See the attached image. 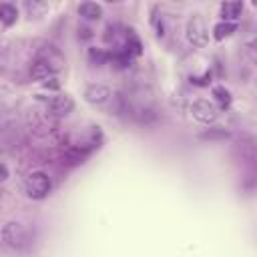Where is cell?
Here are the masks:
<instances>
[{
  "mask_svg": "<svg viewBox=\"0 0 257 257\" xmlns=\"http://www.w3.org/2000/svg\"><path fill=\"white\" fill-rule=\"evenodd\" d=\"M24 189H26V195L30 199H44L50 189H52V183H50V177L42 171H34L26 177V183H24Z\"/></svg>",
  "mask_w": 257,
  "mask_h": 257,
  "instance_id": "cell-1",
  "label": "cell"
},
{
  "mask_svg": "<svg viewBox=\"0 0 257 257\" xmlns=\"http://www.w3.org/2000/svg\"><path fill=\"white\" fill-rule=\"evenodd\" d=\"M2 237L12 249H22L28 243V233L20 223H6L2 229Z\"/></svg>",
  "mask_w": 257,
  "mask_h": 257,
  "instance_id": "cell-2",
  "label": "cell"
},
{
  "mask_svg": "<svg viewBox=\"0 0 257 257\" xmlns=\"http://www.w3.org/2000/svg\"><path fill=\"white\" fill-rule=\"evenodd\" d=\"M191 112H193V116H195L199 122H205V124L215 122V120H217V116H219L217 106H215L213 102L205 100V98L195 100V102L191 104Z\"/></svg>",
  "mask_w": 257,
  "mask_h": 257,
  "instance_id": "cell-3",
  "label": "cell"
},
{
  "mask_svg": "<svg viewBox=\"0 0 257 257\" xmlns=\"http://www.w3.org/2000/svg\"><path fill=\"white\" fill-rule=\"evenodd\" d=\"M187 38L189 42H193L195 46H205L207 44V38H209V32H207V26H205V20L201 16H193L187 24Z\"/></svg>",
  "mask_w": 257,
  "mask_h": 257,
  "instance_id": "cell-4",
  "label": "cell"
},
{
  "mask_svg": "<svg viewBox=\"0 0 257 257\" xmlns=\"http://www.w3.org/2000/svg\"><path fill=\"white\" fill-rule=\"evenodd\" d=\"M84 98L90 104H102L110 98V90L104 84H88L86 90H84Z\"/></svg>",
  "mask_w": 257,
  "mask_h": 257,
  "instance_id": "cell-5",
  "label": "cell"
},
{
  "mask_svg": "<svg viewBox=\"0 0 257 257\" xmlns=\"http://www.w3.org/2000/svg\"><path fill=\"white\" fill-rule=\"evenodd\" d=\"M74 108V100L68 94H58L50 100V112L56 116H66Z\"/></svg>",
  "mask_w": 257,
  "mask_h": 257,
  "instance_id": "cell-6",
  "label": "cell"
},
{
  "mask_svg": "<svg viewBox=\"0 0 257 257\" xmlns=\"http://www.w3.org/2000/svg\"><path fill=\"white\" fill-rule=\"evenodd\" d=\"M241 12H243V2H241V0H225L223 6H221V16H223V20H227V22L239 20Z\"/></svg>",
  "mask_w": 257,
  "mask_h": 257,
  "instance_id": "cell-7",
  "label": "cell"
},
{
  "mask_svg": "<svg viewBox=\"0 0 257 257\" xmlns=\"http://www.w3.org/2000/svg\"><path fill=\"white\" fill-rule=\"evenodd\" d=\"M30 74H32L34 80H46L52 74V64L46 62V60H36L30 68Z\"/></svg>",
  "mask_w": 257,
  "mask_h": 257,
  "instance_id": "cell-8",
  "label": "cell"
},
{
  "mask_svg": "<svg viewBox=\"0 0 257 257\" xmlns=\"http://www.w3.org/2000/svg\"><path fill=\"white\" fill-rule=\"evenodd\" d=\"M78 14L86 20H98L102 16V8L96 2H82L78 6Z\"/></svg>",
  "mask_w": 257,
  "mask_h": 257,
  "instance_id": "cell-9",
  "label": "cell"
},
{
  "mask_svg": "<svg viewBox=\"0 0 257 257\" xmlns=\"http://www.w3.org/2000/svg\"><path fill=\"white\" fill-rule=\"evenodd\" d=\"M235 30H237V22H227V20H223V22H219V24L213 28V36H215V40H223V38L231 36Z\"/></svg>",
  "mask_w": 257,
  "mask_h": 257,
  "instance_id": "cell-10",
  "label": "cell"
},
{
  "mask_svg": "<svg viewBox=\"0 0 257 257\" xmlns=\"http://www.w3.org/2000/svg\"><path fill=\"white\" fill-rule=\"evenodd\" d=\"M122 50L128 52L131 56H139L143 52V44H141V40L137 38V34L133 30H126V44H124Z\"/></svg>",
  "mask_w": 257,
  "mask_h": 257,
  "instance_id": "cell-11",
  "label": "cell"
},
{
  "mask_svg": "<svg viewBox=\"0 0 257 257\" xmlns=\"http://www.w3.org/2000/svg\"><path fill=\"white\" fill-rule=\"evenodd\" d=\"M16 18H18L16 8H14L12 4L2 2V4H0V22H2V24H6V26H12V24L16 22Z\"/></svg>",
  "mask_w": 257,
  "mask_h": 257,
  "instance_id": "cell-12",
  "label": "cell"
},
{
  "mask_svg": "<svg viewBox=\"0 0 257 257\" xmlns=\"http://www.w3.org/2000/svg\"><path fill=\"white\" fill-rule=\"evenodd\" d=\"M213 98L217 100L219 108H227L231 104V92L225 86H215L213 88Z\"/></svg>",
  "mask_w": 257,
  "mask_h": 257,
  "instance_id": "cell-13",
  "label": "cell"
},
{
  "mask_svg": "<svg viewBox=\"0 0 257 257\" xmlns=\"http://www.w3.org/2000/svg\"><path fill=\"white\" fill-rule=\"evenodd\" d=\"M88 58H90V62H92V64L102 66V64H106V62H108V52H106V50H102V48H90V50H88Z\"/></svg>",
  "mask_w": 257,
  "mask_h": 257,
  "instance_id": "cell-14",
  "label": "cell"
},
{
  "mask_svg": "<svg viewBox=\"0 0 257 257\" xmlns=\"http://www.w3.org/2000/svg\"><path fill=\"white\" fill-rule=\"evenodd\" d=\"M6 179H8V167L4 163H0V183L6 181Z\"/></svg>",
  "mask_w": 257,
  "mask_h": 257,
  "instance_id": "cell-15",
  "label": "cell"
},
{
  "mask_svg": "<svg viewBox=\"0 0 257 257\" xmlns=\"http://www.w3.org/2000/svg\"><path fill=\"white\" fill-rule=\"evenodd\" d=\"M50 82H44V86L46 88H58V82H56V78H48Z\"/></svg>",
  "mask_w": 257,
  "mask_h": 257,
  "instance_id": "cell-16",
  "label": "cell"
},
{
  "mask_svg": "<svg viewBox=\"0 0 257 257\" xmlns=\"http://www.w3.org/2000/svg\"><path fill=\"white\" fill-rule=\"evenodd\" d=\"M106 2H116V0H106Z\"/></svg>",
  "mask_w": 257,
  "mask_h": 257,
  "instance_id": "cell-17",
  "label": "cell"
}]
</instances>
